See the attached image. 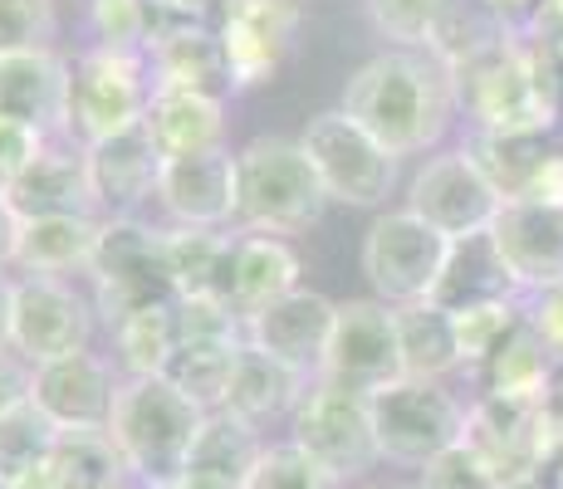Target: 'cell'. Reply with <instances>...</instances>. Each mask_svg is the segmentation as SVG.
Returning <instances> with one entry per match:
<instances>
[{
    "label": "cell",
    "mask_w": 563,
    "mask_h": 489,
    "mask_svg": "<svg viewBox=\"0 0 563 489\" xmlns=\"http://www.w3.org/2000/svg\"><path fill=\"white\" fill-rule=\"evenodd\" d=\"M339 108L402 162L441 147L461 113V98L451 69L431 49L387 45L349 74Z\"/></svg>",
    "instance_id": "cell-1"
},
{
    "label": "cell",
    "mask_w": 563,
    "mask_h": 489,
    "mask_svg": "<svg viewBox=\"0 0 563 489\" xmlns=\"http://www.w3.org/2000/svg\"><path fill=\"white\" fill-rule=\"evenodd\" d=\"M461 113L475 133H549L559 123V59L529 30L475 54L456 74Z\"/></svg>",
    "instance_id": "cell-2"
},
{
    "label": "cell",
    "mask_w": 563,
    "mask_h": 489,
    "mask_svg": "<svg viewBox=\"0 0 563 489\" xmlns=\"http://www.w3.org/2000/svg\"><path fill=\"white\" fill-rule=\"evenodd\" d=\"M211 411H201L167 377H123L108 416V436L118 441L128 470L143 489H167L187 475L197 436Z\"/></svg>",
    "instance_id": "cell-3"
},
{
    "label": "cell",
    "mask_w": 563,
    "mask_h": 489,
    "mask_svg": "<svg viewBox=\"0 0 563 489\" xmlns=\"http://www.w3.org/2000/svg\"><path fill=\"white\" fill-rule=\"evenodd\" d=\"M235 231L255 235H295L309 231L329 211L319 171L299 137L260 133L235 152Z\"/></svg>",
    "instance_id": "cell-4"
},
{
    "label": "cell",
    "mask_w": 563,
    "mask_h": 489,
    "mask_svg": "<svg viewBox=\"0 0 563 489\" xmlns=\"http://www.w3.org/2000/svg\"><path fill=\"white\" fill-rule=\"evenodd\" d=\"M367 401H373L377 451L393 465L421 470L451 445H461L465 426H471V407L446 382H427V377H402V382L373 391Z\"/></svg>",
    "instance_id": "cell-5"
},
{
    "label": "cell",
    "mask_w": 563,
    "mask_h": 489,
    "mask_svg": "<svg viewBox=\"0 0 563 489\" xmlns=\"http://www.w3.org/2000/svg\"><path fill=\"white\" fill-rule=\"evenodd\" d=\"M93 309L103 313L108 329L137 309L153 303H177V285L167 269V225H143L137 215L103 221L99 259H93Z\"/></svg>",
    "instance_id": "cell-6"
},
{
    "label": "cell",
    "mask_w": 563,
    "mask_h": 489,
    "mask_svg": "<svg viewBox=\"0 0 563 489\" xmlns=\"http://www.w3.org/2000/svg\"><path fill=\"white\" fill-rule=\"evenodd\" d=\"M147 103H153L147 54L89 45L69 59V133L64 137L93 147L143 123Z\"/></svg>",
    "instance_id": "cell-7"
},
{
    "label": "cell",
    "mask_w": 563,
    "mask_h": 489,
    "mask_svg": "<svg viewBox=\"0 0 563 489\" xmlns=\"http://www.w3.org/2000/svg\"><path fill=\"white\" fill-rule=\"evenodd\" d=\"M313 171H319L329 201L339 205H358V211H377V205L393 196L397 187V167L402 162L393 157L373 133H363L343 108H323L305 123L299 133Z\"/></svg>",
    "instance_id": "cell-8"
},
{
    "label": "cell",
    "mask_w": 563,
    "mask_h": 489,
    "mask_svg": "<svg viewBox=\"0 0 563 489\" xmlns=\"http://www.w3.org/2000/svg\"><path fill=\"white\" fill-rule=\"evenodd\" d=\"M358 259L373 285V299L407 309V303H427L437 293L451 259V241L402 205V211H383L367 225Z\"/></svg>",
    "instance_id": "cell-9"
},
{
    "label": "cell",
    "mask_w": 563,
    "mask_h": 489,
    "mask_svg": "<svg viewBox=\"0 0 563 489\" xmlns=\"http://www.w3.org/2000/svg\"><path fill=\"white\" fill-rule=\"evenodd\" d=\"M289 441L305 455H313V460L343 485L363 480V475L383 460L377 436H373V401H367L363 391L323 382V377H313L305 401H299L295 416H289Z\"/></svg>",
    "instance_id": "cell-10"
},
{
    "label": "cell",
    "mask_w": 563,
    "mask_h": 489,
    "mask_svg": "<svg viewBox=\"0 0 563 489\" xmlns=\"http://www.w3.org/2000/svg\"><path fill=\"white\" fill-rule=\"evenodd\" d=\"M500 205H505L500 187L485 177V167L475 162V152L465 143L431 152L407 187V211L421 215L446 241L485 235L495 225V215H500Z\"/></svg>",
    "instance_id": "cell-11"
},
{
    "label": "cell",
    "mask_w": 563,
    "mask_h": 489,
    "mask_svg": "<svg viewBox=\"0 0 563 489\" xmlns=\"http://www.w3.org/2000/svg\"><path fill=\"white\" fill-rule=\"evenodd\" d=\"M319 377L349 387V391H363V397L402 382L407 367H402V338H397L393 303H383V299L339 303V319H333L329 353H323Z\"/></svg>",
    "instance_id": "cell-12"
},
{
    "label": "cell",
    "mask_w": 563,
    "mask_h": 489,
    "mask_svg": "<svg viewBox=\"0 0 563 489\" xmlns=\"http://www.w3.org/2000/svg\"><path fill=\"white\" fill-rule=\"evenodd\" d=\"M93 313L99 309L69 279L20 275L10 303V353H20L30 367L84 353L93 338Z\"/></svg>",
    "instance_id": "cell-13"
},
{
    "label": "cell",
    "mask_w": 563,
    "mask_h": 489,
    "mask_svg": "<svg viewBox=\"0 0 563 489\" xmlns=\"http://www.w3.org/2000/svg\"><path fill=\"white\" fill-rule=\"evenodd\" d=\"M299 30H305V0H225L216 35L225 45L235 89H260L275 79Z\"/></svg>",
    "instance_id": "cell-14"
},
{
    "label": "cell",
    "mask_w": 563,
    "mask_h": 489,
    "mask_svg": "<svg viewBox=\"0 0 563 489\" xmlns=\"http://www.w3.org/2000/svg\"><path fill=\"white\" fill-rule=\"evenodd\" d=\"M490 241L510 269L519 299L563 285V205L515 196L500 205L490 225Z\"/></svg>",
    "instance_id": "cell-15"
},
{
    "label": "cell",
    "mask_w": 563,
    "mask_h": 489,
    "mask_svg": "<svg viewBox=\"0 0 563 489\" xmlns=\"http://www.w3.org/2000/svg\"><path fill=\"white\" fill-rule=\"evenodd\" d=\"M157 205L167 211L172 225H191V231H235V152L216 147L197 157H172L162 162L157 177Z\"/></svg>",
    "instance_id": "cell-16"
},
{
    "label": "cell",
    "mask_w": 563,
    "mask_h": 489,
    "mask_svg": "<svg viewBox=\"0 0 563 489\" xmlns=\"http://www.w3.org/2000/svg\"><path fill=\"white\" fill-rule=\"evenodd\" d=\"M118 382H123V377H118L113 357L84 347V353H69V357H59V363H40L35 382H30V401H35L59 431L108 426Z\"/></svg>",
    "instance_id": "cell-17"
},
{
    "label": "cell",
    "mask_w": 563,
    "mask_h": 489,
    "mask_svg": "<svg viewBox=\"0 0 563 489\" xmlns=\"http://www.w3.org/2000/svg\"><path fill=\"white\" fill-rule=\"evenodd\" d=\"M339 319V303L319 289H295L289 299L269 303L245 319V343L269 353L275 363L295 367L305 377H319L323 353H329V333Z\"/></svg>",
    "instance_id": "cell-18"
},
{
    "label": "cell",
    "mask_w": 563,
    "mask_h": 489,
    "mask_svg": "<svg viewBox=\"0 0 563 489\" xmlns=\"http://www.w3.org/2000/svg\"><path fill=\"white\" fill-rule=\"evenodd\" d=\"M5 201L15 205L20 221H40V215H103L99 196H93L89 157H84V143H74V137H49L45 152L30 162L25 177L10 187Z\"/></svg>",
    "instance_id": "cell-19"
},
{
    "label": "cell",
    "mask_w": 563,
    "mask_h": 489,
    "mask_svg": "<svg viewBox=\"0 0 563 489\" xmlns=\"http://www.w3.org/2000/svg\"><path fill=\"white\" fill-rule=\"evenodd\" d=\"M0 118L45 137L69 133V59L59 49L0 59Z\"/></svg>",
    "instance_id": "cell-20"
},
{
    "label": "cell",
    "mask_w": 563,
    "mask_h": 489,
    "mask_svg": "<svg viewBox=\"0 0 563 489\" xmlns=\"http://www.w3.org/2000/svg\"><path fill=\"white\" fill-rule=\"evenodd\" d=\"M84 157H89L93 196H99L108 221L137 215V205L157 196L162 152L153 147V137H147L143 123L118 133V137H103V143H93V147H84Z\"/></svg>",
    "instance_id": "cell-21"
},
{
    "label": "cell",
    "mask_w": 563,
    "mask_h": 489,
    "mask_svg": "<svg viewBox=\"0 0 563 489\" xmlns=\"http://www.w3.org/2000/svg\"><path fill=\"white\" fill-rule=\"evenodd\" d=\"M147 74H153V93H206V98L235 93L225 45L211 25L153 40L147 45Z\"/></svg>",
    "instance_id": "cell-22"
},
{
    "label": "cell",
    "mask_w": 563,
    "mask_h": 489,
    "mask_svg": "<svg viewBox=\"0 0 563 489\" xmlns=\"http://www.w3.org/2000/svg\"><path fill=\"white\" fill-rule=\"evenodd\" d=\"M103 215H40L20 221L15 269L20 275H89L99 259Z\"/></svg>",
    "instance_id": "cell-23"
},
{
    "label": "cell",
    "mask_w": 563,
    "mask_h": 489,
    "mask_svg": "<svg viewBox=\"0 0 563 489\" xmlns=\"http://www.w3.org/2000/svg\"><path fill=\"white\" fill-rule=\"evenodd\" d=\"M554 353L544 347L529 323H519L510 338L500 343V353L475 373L485 401H510V407H549V391H554Z\"/></svg>",
    "instance_id": "cell-24"
},
{
    "label": "cell",
    "mask_w": 563,
    "mask_h": 489,
    "mask_svg": "<svg viewBox=\"0 0 563 489\" xmlns=\"http://www.w3.org/2000/svg\"><path fill=\"white\" fill-rule=\"evenodd\" d=\"M305 275L299 265L295 245L285 235H255V231H241L235 235V275H231V303L241 309V319L269 309V303L289 299Z\"/></svg>",
    "instance_id": "cell-25"
},
{
    "label": "cell",
    "mask_w": 563,
    "mask_h": 489,
    "mask_svg": "<svg viewBox=\"0 0 563 489\" xmlns=\"http://www.w3.org/2000/svg\"><path fill=\"white\" fill-rule=\"evenodd\" d=\"M313 377L295 373V367L275 363L269 353L245 343L241 357H235V373H231V391H225V407L231 416L251 421V426H265L275 416H295V407L305 401Z\"/></svg>",
    "instance_id": "cell-26"
},
{
    "label": "cell",
    "mask_w": 563,
    "mask_h": 489,
    "mask_svg": "<svg viewBox=\"0 0 563 489\" xmlns=\"http://www.w3.org/2000/svg\"><path fill=\"white\" fill-rule=\"evenodd\" d=\"M260 455H265L260 426L231 416V411H211L181 480L197 485V489H245L251 470L260 465Z\"/></svg>",
    "instance_id": "cell-27"
},
{
    "label": "cell",
    "mask_w": 563,
    "mask_h": 489,
    "mask_svg": "<svg viewBox=\"0 0 563 489\" xmlns=\"http://www.w3.org/2000/svg\"><path fill=\"white\" fill-rule=\"evenodd\" d=\"M143 127H147V137H153V147L162 152V162L216 152V147H225V98L153 93Z\"/></svg>",
    "instance_id": "cell-28"
},
{
    "label": "cell",
    "mask_w": 563,
    "mask_h": 489,
    "mask_svg": "<svg viewBox=\"0 0 563 489\" xmlns=\"http://www.w3.org/2000/svg\"><path fill=\"white\" fill-rule=\"evenodd\" d=\"M45 470L54 489H133L137 485L118 441L108 436V426L59 431L45 455Z\"/></svg>",
    "instance_id": "cell-29"
},
{
    "label": "cell",
    "mask_w": 563,
    "mask_h": 489,
    "mask_svg": "<svg viewBox=\"0 0 563 489\" xmlns=\"http://www.w3.org/2000/svg\"><path fill=\"white\" fill-rule=\"evenodd\" d=\"M235 235L241 231H191V225H167V269H172V285H177V299H197V293L231 299Z\"/></svg>",
    "instance_id": "cell-30"
},
{
    "label": "cell",
    "mask_w": 563,
    "mask_h": 489,
    "mask_svg": "<svg viewBox=\"0 0 563 489\" xmlns=\"http://www.w3.org/2000/svg\"><path fill=\"white\" fill-rule=\"evenodd\" d=\"M495 299H519V289H515L510 269H505L500 249L490 241V231L451 241L446 275H441L431 303H441L446 313H461V309H471V303H495Z\"/></svg>",
    "instance_id": "cell-31"
},
{
    "label": "cell",
    "mask_w": 563,
    "mask_h": 489,
    "mask_svg": "<svg viewBox=\"0 0 563 489\" xmlns=\"http://www.w3.org/2000/svg\"><path fill=\"white\" fill-rule=\"evenodd\" d=\"M397 338H402V367L407 377H427V382H446L461 373L456 353V323L441 303H407L397 309Z\"/></svg>",
    "instance_id": "cell-32"
},
{
    "label": "cell",
    "mask_w": 563,
    "mask_h": 489,
    "mask_svg": "<svg viewBox=\"0 0 563 489\" xmlns=\"http://www.w3.org/2000/svg\"><path fill=\"white\" fill-rule=\"evenodd\" d=\"M113 333V353H118V373L123 377H162L172 367L181 347L177 333V303H153V309L128 313Z\"/></svg>",
    "instance_id": "cell-33"
},
{
    "label": "cell",
    "mask_w": 563,
    "mask_h": 489,
    "mask_svg": "<svg viewBox=\"0 0 563 489\" xmlns=\"http://www.w3.org/2000/svg\"><path fill=\"white\" fill-rule=\"evenodd\" d=\"M241 347L245 343H181L177 357H172V367L162 377L177 382L201 411H221L225 391H231V373H235Z\"/></svg>",
    "instance_id": "cell-34"
},
{
    "label": "cell",
    "mask_w": 563,
    "mask_h": 489,
    "mask_svg": "<svg viewBox=\"0 0 563 489\" xmlns=\"http://www.w3.org/2000/svg\"><path fill=\"white\" fill-rule=\"evenodd\" d=\"M456 323V353H461V373H481L500 343L525 323V299H495V303H471V309L451 313Z\"/></svg>",
    "instance_id": "cell-35"
},
{
    "label": "cell",
    "mask_w": 563,
    "mask_h": 489,
    "mask_svg": "<svg viewBox=\"0 0 563 489\" xmlns=\"http://www.w3.org/2000/svg\"><path fill=\"white\" fill-rule=\"evenodd\" d=\"M54 436H59V426H54L35 401L5 411V416H0V485H15L25 470H35L49 455Z\"/></svg>",
    "instance_id": "cell-36"
},
{
    "label": "cell",
    "mask_w": 563,
    "mask_h": 489,
    "mask_svg": "<svg viewBox=\"0 0 563 489\" xmlns=\"http://www.w3.org/2000/svg\"><path fill=\"white\" fill-rule=\"evenodd\" d=\"M461 0H367L377 35L393 40L397 49H427L431 30L456 10Z\"/></svg>",
    "instance_id": "cell-37"
},
{
    "label": "cell",
    "mask_w": 563,
    "mask_h": 489,
    "mask_svg": "<svg viewBox=\"0 0 563 489\" xmlns=\"http://www.w3.org/2000/svg\"><path fill=\"white\" fill-rule=\"evenodd\" d=\"M89 25L103 49L147 54V40H153V0H89Z\"/></svg>",
    "instance_id": "cell-38"
},
{
    "label": "cell",
    "mask_w": 563,
    "mask_h": 489,
    "mask_svg": "<svg viewBox=\"0 0 563 489\" xmlns=\"http://www.w3.org/2000/svg\"><path fill=\"white\" fill-rule=\"evenodd\" d=\"M245 489H343V480H333L295 441H279V445H265V455H260Z\"/></svg>",
    "instance_id": "cell-39"
},
{
    "label": "cell",
    "mask_w": 563,
    "mask_h": 489,
    "mask_svg": "<svg viewBox=\"0 0 563 489\" xmlns=\"http://www.w3.org/2000/svg\"><path fill=\"white\" fill-rule=\"evenodd\" d=\"M54 35H59V5L54 0H0V59L54 49Z\"/></svg>",
    "instance_id": "cell-40"
},
{
    "label": "cell",
    "mask_w": 563,
    "mask_h": 489,
    "mask_svg": "<svg viewBox=\"0 0 563 489\" xmlns=\"http://www.w3.org/2000/svg\"><path fill=\"white\" fill-rule=\"evenodd\" d=\"M177 333L181 343H245V319L231 299L197 293V299H177Z\"/></svg>",
    "instance_id": "cell-41"
},
{
    "label": "cell",
    "mask_w": 563,
    "mask_h": 489,
    "mask_svg": "<svg viewBox=\"0 0 563 489\" xmlns=\"http://www.w3.org/2000/svg\"><path fill=\"white\" fill-rule=\"evenodd\" d=\"M417 489H505V480L490 470V460L471 441H461L431 465H421Z\"/></svg>",
    "instance_id": "cell-42"
},
{
    "label": "cell",
    "mask_w": 563,
    "mask_h": 489,
    "mask_svg": "<svg viewBox=\"0 0 563 489\" xmlns=\"http://www.w3.org/2000/svg\"><path fill=\"white\" fill-rule=\"evenodd\" d=\"M49 137L35 133V127H20V123H5L0 118V196H10L20 177H25V167L45 152Z\"/></svg>",
    "instance_id": "cell-43"
},
{
    "label": "cell",
    "mask_w": 563,
    "mask_h": 489,
    "mask_svg": "<svg viewBox=\"0 0 563 489\" xmlns=\"http://www.w3.org/2000/svg\"><path fill=\"white\" fill-rule=\"evenodd\" d=\"M525 323L544 338V347L554 353V363H563V285L529 293L525 299Z\"/></svg>",
    "instance_id": "cell-44"
},
{
    "label": "cell",
    "mask_w": 563,
    "mask_h": 489,
    "mask_svg": "<svg viewBox=\"0 0 563 489\" xmlns=\"http://www.w3.org/2000/svg\"><path fill=\"white\" fill-rule=\"evenodd\" d=\"M30 382H35V367L20 353H0V416L30 401Z\"/></svg>",
    "instance_id": "cell-45"
},
{
    "label": "cell",
    "mask_w": 563,
    "mask_h": 489,
    "mask_svg": "<svg viewBox=\"0 0 563 489\" xmlns=\"http://www.w3.org/2000/svg\"><path fill=\"white\" fill-rule=\"evenodd\" d=\"M481 10H490L500 25H510V30H525L529 20H534V10H539V0H475Z\"/></svg>",
    "instance_id": "cell-46"
},
{
    "label": "cell",
    "mask_w": 563,
    "mask_h": 489,
    "mask_svg": "<svg viewBox=\"0 0 563 489\" xmlns=\"http://www.w3.org/2000/svg\"><path fill=\"white\" fill-rule=\"evenodd\" d=\"M15 245H20V215H15V205L0 196V269L15 265Z\"/></svg>",
    "instance_id": "cell-47"
},
{
    "label": "cell",
    "mask_w": 563,
    "mask_h": 489,
    "mask_svg": "<svg viewBox=\"0 0 563 489\" xmlns=\"http://www.w3.org/2000/svg\"><path fill=\"white\" fill-rule=\"evenodd\" d=\"M10 303H15V279L0 269V353H10Z\"/></svg>",
    "instance_id": "cell-48"
},
{
    "label": "cell",
    "mask_w": 563,
    "mask_h": 489,
    "mask_svg": "<svg viewBox=\"0 0 563 489\" xmlns=\"http://www.w3.org/2000/svg\"><path fill=\"white\" fill-rule=\"evenodd\" d=\"M549 407L563 416V363H559V373H554V391H549Z\"/></svg>",
    "instance_id": "cell-49"
},
{
    "label": "cell",
    "mask_w": 563,
    "mask_h": 489,
    "mask_svg": "<svg viewBox=\"0 0 563 489\" xmlns=\"http://www.w3.org/2000/svg\"><path fill=\"white\" fill-rule=\"evenodd\" d=\"M505 489H554V485H549V475H529V480H515Z\"/></svg>",
    "instance_id": "cell-50"
},
{
    "label": "cell",
    "mask_w": 563,
    "mask_h": 489,
    "mask_svg": "<svg viewBox=\"0 0 563 489\" xmlns=\"http://www.w3.org/2000/svg\"><path fill=\"white\" fill-rule=\"evenodd\" d=\"M549 485H554V489H563V460L554 465V470H549Z\"/></svg>",
    "instance_id": "cell-51"
},
{
    "label": "cell",
    "mask_w": 563,
    "mask_h": 489,
    "mask_svg": "<svg viewBox=\"0 0 563 489\" xmlns=\"http://www.w3.org/2000/svg\"><path fill=\"white\" fill-rule=\"evenodd\" d=\"M167 489H197V485H187V480H177V485H167Z\"/></svg>",
    "instance_id": "cell-52"
},
{
    "label": "cell",
    "mask_w": 563,
    "mask_h": 489,
    "mask_svg": "<svg viewBox=\"0 0 563 489\" xmlns=\"http://www.w3.org/2000/svg\"><path fill=\"white\" fill-rule=\"evenodd\" d=\"M191 5H206V10H211V5H216V0H191Z\"/></svg>",
    "instance_id": "cell-53"
},
{
    "label": "cell",
    "mask_w": 563,
    "mask_h": 489,
    "mask_svg": "<svg viewBox=\"0 0 563 489\" xmlns=\"http://www.w3.org/2000/svg\"><path fill=\"white\" fill-rule=\"evenodd\" d=\"M367 489H383V485H367Z\"/></svg>",
    "instance_id": "cell-54"
},
{
    "label": "cell",
    "mask_w": 563,
    "mask_h": 489,
    "mask_svg": "<svg viewBox=\"0 0 563 489\" xmlns=\"http://www.w3.org/2000/svg\"><path fill=\"white\" fill-rule=\"evenodd\" d=\"M0 489H10V485H0Z\"/></svg>",
    "instance_id": "cell-55"
}]
</instances>
